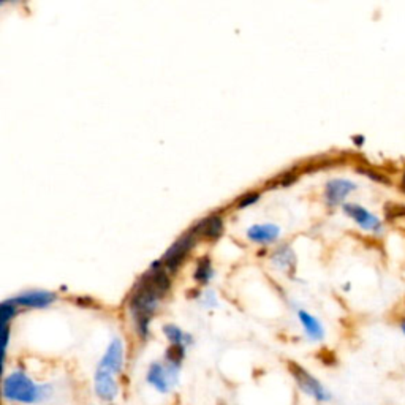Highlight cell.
Wrapping results in <instances>:
<instances>
[{
	"instance_id": "ac0fdd59",
	"label": "cell",
	"mask_w": 405,
	"mask_h": 405,
	"mask_svg": "<svg viewBox=\"0 0 405 405\" xmlns=\"http://www.w3.org/2000/svg\"><path fill=\"white\" fill-rule=\"evenodd\" d=\"M19 307L14 299H5L2 304H0V320H2V326H10V321H12L14 317H16Z\"/></svg>"
},
{
	"instance_id": "603a6c76",
	"label": "cell",
	"mask_w": 405,
	"mask_h": 405,
	"mask_svg": "<svg viewBox=\"0 0 405 405\" xmlns=\"http://www.w3.org/2000/svg\"><path fill=\"white\" fill-rule=\"evenodd\" d=\"M401 331L404 332V336H405V320L401 321Z\"/></svg>"
},
{
	"instance_id": "5b68a950",
	"label": "cell",
	"mask_w": 405,
	"mask_h": 405,
	"mask_svg": "<svg viewBox=\"0 0 405 405\" xmlns=\"http://www.w3.org/2000/svg\"><path fill=\"white\" fill-rule=\"evenodd\" d=\"M195 243H197V234H195L193 230L182 234L176 243H174L170 249L167 250L165 255H163L162 263L165 266L168 273H176V271L181 268L184 260L187 258V255L193 249Z\"/></svg>"
},
{
	"instance_id": "2e32d148",
	"label": "cell",
	"mask_w": 405,
	"mask_h": 405,
	"mask_svg": "<svg viewBox=\"0 0 405 405\" xmlns=\"http://www.w3.org/2000/svg\"><path fill=\"white\" fill-rule=\"evenodd\" d=\"M193 278L195 280L198 282V284L201 285H206L211 282V279L214 278V268H212V261L209 256H203V258L198 260L197 263V268H195V273H193Z\"/></svg>"
},
{
	"instance_id": "44dd1931",
	"label": "cell",
	"mask_w": 405,
	"mask_h": 405,
	"mask_svg": "<svg viewBox=\"0 0 405 405\" xmlns=\"http://www.w3.org/2000/svg\"><path fill=\"white\" fill-rule=\"evenodd\" d=\"M296 181V174L295 173H285V174H282V176L279 177V184L280 186H289V184H291V182H295Z\"/></svg>"
},
{
	"instance_id": "ba28073f",
	"label": "cell",
	"mask_w": 405,
	"mask_h": 405,
	"mask_svg": "<svg viewBox=\"0 0 405 405\" xmlns=\"http://www.w3.org/2000/svg\"><path fill=\"white\" fill-rule=\"evenodd\" d=\"M343 212L348 217L360 225L366 232H382V222L376 214H372L369 209H366L361 204L356 203H343Z\"/></svg>"
},
{
	"instance_id": "277c9868",
	"label": "cell",
	"mask_w": 405,
	"mask_h": 405,
	"mask_svg": "<svg viewBox=\"0 0 405 405\" xmlns=\"http://www.w3.org/2000/svg\"><path fill=\"white\" fill-rule=\"evenodd\" d=\"M179 372H181V369L173 367L167 363L156 361L147 367L146 382L147 384H151L156 391L162 394H168L177 384Z\"/></svg>"
},
{
	"instance_id": "6da1fadb",
	"label": "cell",
	"mask_w": 405,
	"mask_h": 405,
	"mask_svg": "<svg viewBox=\"0 0 405 405\" xmlns=\"http://www.w3.org/2000/svg\"><path fill=\"white\" fill-rule=\"evenodd\" d=\"M170 285L171 280L168 271L163 266L162 260H158L154 261L149 271L138 280L136 286L133 289L130 301H128V309H130L133 321H135L138 336L143 339H147L149 336L152 315L156 314L158 302L170 290Z\"/></svg>"
},
{
	"instance_id": "3957f363",
	"label": "cell",
	"mask_w": 405,
	"mask_h": 405,
	"mask_svg": "<svg viewBox=\"0 0 405 405\" xmlns=\"http://www.w3.org/2000/svg\"><path fill=\"white\" fill-rule=\"evenodd\" d=\"M290 372L293 376L296 384H298L299 389L307 396L315 399L317 402H328L331 401V393L325 384H323L319 378L312 376V373L307 371V369L301 367L299 364L291 363L290 364Z\"/></svg>"
},
{
	"instance_id": "7402d4cb",
	"label": "cell",
	"mask_w": 405,
	"mask_h": 405,
	"mask_svg": "<svg viewBox=\"0 0 405 405\" xmlns=\"http://www.w3.org/2000/svg\"><path fill=\"white\" fill-rule=\"evenodd\" d=\"M401 191L405 193V171L402 174V179H401Z\"/></svg>"
},
{
	"instance_id": "52a82bcc",
	"label": "cell",
	"mask_w": 405,
	"mask_h": 405,
	"mask_svg": "<svg viewBox=\"0 0 405 405\" xmlns=\"http://www.w3.org/2000/svg\"><path fill=\"white\" fill-rule=\"evenodd\" d=\"M94 391L97 397L103 402H114L119 396L121 388L116 380V376L103 371V369H95L94 373Z\"/></svg>"
},
{
	"instance_id": "8992f818",
	"label": "cell",
	"mask_w": 405,
	"mask_h": 405,
	"mask_svg": "<svg viewBox=\"0 0 405 405\" xmlns=\"http://www.w3.org/2000/svg\"><path fill=\"white\" fill-rule=\"evenodd\" d=\"M125 364V345L122 342L121 337H114L110 343H108L106 350L101 356L99 363V369H103V371L112 373V376H117V373L122 372Z\"/></svg>"
},
{
	"instance_id": "4fadbf2b",
	"label": "cell",
	"mask_w": 405,
	"mask_h": 405,
	"mask_svg": "<svg viewBox=\"0 0 405 405\" xmlns=\"http://www.w3.org/2000/svg\"><path fill=\"white\" fill-rule=\"evenodd\" d=\"M280 228L274 223L252 225L247 230V238L256 244H269L279 238Z\"/></svg>"
},
{
	"instance_id": "ffe728a7",
	"label": "cell",
	"mask_w": 405,
	"mask_h": 405,
	"mask_svg": "<svg viewBox=\"0 0 405 405\" xmlns=\"http://www.w3.org/2000/svg\"><path fill=\"white\" fill-rule=\"evenodd\" d=\"M201 302L204 307H215L217 306V296H215L212 290H208L201 295Z\"/></svg>"
},
{
	"instance_id": "7a4b0ae2",
	"label": "cell",
	"mask_w": 405,
	"mask_h": 405,
	"mask_svg": "<svg viewBox=\"0 0 405 405\" xmlns=\"http://www.w3.org/2000/svg\"><path fill=\"white\" fill-rule=\"evenodd\" d=\"M2 396L13 404L40 405L53 401L54 386L51 383H37L27 372L16 369L3 378Z\"/></svg>"
},
{
	"instance_id": "9a60e30c",
	"label": "cell",
	"mask_w": 405,
	"mask_h": 405,
	"mask_svg": "<svg viewBox=\"0 0 405 405\" xmlns=\"http://www.w3.org/2000/svg\"><path fill=\"white\" fill-rule=\"evenodd\" d=\"M163 332H165L167 339L170 341V345H182V347H188L192 343V336L184 332L181 328L176 325H165L163 326Z\"/></svg>"
},
{
	"instance_id": "30bf717a",
	"label": "cell",
	"mask_w": 405,
	"mask_h": 405,
	"mask_svg": "<svg viewBox=\"0 0 405 405\" xmlns=\"http://www.w3.org/2000/svg\"><path fill=\"white\" fill-rule=\"evenodd\" d=\"M356 184L348 179H331L325 186V199L330 206H337L345 201L350 193L356 191Z\"/></svg>"
},
{
	"instance_id": "e0dca14e",
	"label": "cell",
	"mask_w": 405,
	"mask_h": 405,
	"mask_svg": "<svg viewBox=\"0 0 405 405\" xmlns=\"http://www.w3.org/2000/svg\"><path fill=\"white\" fill-rule=\"evenodd\" d=\"M186 350H187V347L170 345L165 352V363L170 364V366H173V367L181 369L184 358H186Z\"/></svg>"
},
{
	"instance_id": "d6986e66",
	"label": "cell",
	"mask_w": 405,
	"mask_h": 405,
	"mask_svg": "<svg viewBox=\"0 0 405 405\" xmlns=\"http://www.w3.org/2000/svg\"><path fill=\"white\" fill-rule=\"evenodd\" d=\"M260 199V193L258 192H250V193H245L243 198H239L238 201V208H247V206H252L256 201Z\"/></svg>"
},
{
	"instance_id": "5bb4252c",
	"label": "cell",
	"mask_w": 405,
	"mask_h": 405,
	"mask_svg": "<svg viewBox=\"0 0 405 405\" xmlns=\"http://www.w3.org/2000/svg\"><path fill=\"white\" fill-rule=\"evenodd\" d=\"M271 261L275 268L280 271H286V273H291L296 268V255L293 250H291L290 245H280L274 250V254L271 255Z\"/></svg>"
},
{
	"instance_id": "7c38bea8",
	"label": "cell",
	"mask_w": 405,
	"mask_h": 405,
	"mask_svg": "<svg viewBox=\"0 0 405 405\" xmlns=\"http://www.w3.org/2000/svg\"><path fill=\"white\" fill-rule=\"evenodd\" d=\"M298 320L301 323L302 330H304L306 336L309 337L310 341L314 342H320L325 339V328H323L321 321L314 317L309 312L304 310V309H299L298 310Z\"/></svg>"
},
{
	"instance_id": "9c48e42d",
	"label": "cell",
	"mask_w": 405,
	"mask_h": 405,
	"mask_svg": "<svg viewBox=\"0 0 405 405\" xmlns=\"http://www.w3.org/2000/svg\"><path fill=\"white\" fill-rule=\"evenodd\" d=\"M14 302L18 307H25V309H45L49 307L58 299V296L53 291L48 290H29L23 291L21 295L14 296Z\"/></svg>"
},
{
	"instance_id": "8fae6325",
	"label": "cell",
	"mask_w": 405,
	"mask_h": 405,
	"mask_svg": "<svg viewBox=\"0 0 405 405\" xmlns=\"http://www.w3.org/2000/svg\"><path fill=\"white\" fill-rule=\"evenodd\" d=\"M192 230L197 236H203L206 239H217L223 233V220L219 214H212L206 219L199 220Z\"/></svg>"
}]
</instances>
